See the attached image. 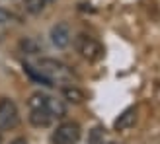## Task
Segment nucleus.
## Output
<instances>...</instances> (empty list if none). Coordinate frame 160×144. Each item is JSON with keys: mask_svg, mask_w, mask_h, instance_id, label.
<instances>
[{"mask_svg": "<svg viewBox=\"0 0 160 144\" xmlns=\"http://www.w3.org/2000/svg\"><path fill=\"white\" fill-rule=\"evenodd\" d=\"M47 98H49V94L45 92H33L29 95L28 99V109H45V103H47Z\"/></svg>", "mask_w": 160, "mask_h": 144, "instance_id": "9b49d317", "label": "nucleus"}, {"mask_svg": "<svg viewBox=\"0 0 160 144\" xmlns=\"http://www.w3.org/2000/svg\"><path fill=\"white\" fill-rule=\"evenodd\" d=\"M82 137V129L74 121H65L53 131V144H76Z\"/></svg>", "mask_w": 160, "mask_h": 144, "instance_id": "20e7f679", "label": "nucleus"}, {"mask_svg": "<svg viewBox=\"0 0 160 144\" xmlns=\"http://www.w3.org/2000/svg\"><path fill=\"white\" fill-rule=\"evenodd\" d=\"M12 22H16V16L10 10H6L4 6H0V26H6V23H12Z\"/></svg>", "mask_w": 160, "mask_h": 144, "instance_id": "2eb2a0df", "label": "nucleus"}, {"mask_svg": "<svg viewBox=\"0 0 160 144\" xmlns=\"http://www.w3.org/2000/svg\"><path fill=\"white\" fill-rule=\"evenodd\" d=\"M53 115L47 109H29V123L37 129H47L53 125Z\"/></svg>", "mask_w": 160, "mask_h": 144, "instance_id": "0eeeda50", "label": "nucleus"}, {"mask_svg": "<svg viewBox=\"0 0 160 144\" xmlns=\"http://www.w3.org/2000/svg\"><path fill=\"white\" fill-rule=\"evenodd\" d=\"M49 39H51L53 47H57V49H67L70 45V41H72V31H70L68 23H65V22L55 23L51 27V31H49Z\"/></svg>", "mask_w": 160, "mask_h": 144, "instance_id": "39448f33", "label": "nucleus"}, {"mask_svg": "<svg viewBox=\"0 0 160 144\" xmlns=\"http://www.w3.org/2000/svg\"><path fill=\"white\" fill-rule=\"evenodd\" d=\"M135 123H137V107H127L125 111H121V115L115 119L113 129L115 131H129Z\"/></svg>", "mask_w": 160, "mask_h": 144, "instance_id": "423d86ee", "label": "nucleus"}, {"mask_svg": "<svg viewBox=\"0 0 160 144\" xmlns=\"http://www.w3.org/2000/svg\"><path fill=\"white\" fill-rule=\"evenodd\" d=\"M20 125V109L10 98H0V131H12Z\"/></svg>", "mask_w": 160, "mask_h": 144, "instance_id": "7ed1b4c3", "label": "nucleus"}, {"mask_svg": "<svg viewBox=\"0 0 160 144\" xmlns=\"http://www.w3.org/2000/svg\"><path fill=\"white\" fill-rule=\"evenodd\" d=\"M62 99H67L68 103H82L86 99V94L76 86H65L62 88Z\"/></svg>", "mask_w": 160, "mask_h": 144, "instance_id": "1a4fd4ad", "label": "nucleus"}, {"mask_svg": "<svg viewBox=\"0 0 160 144\" xmlns=\"http://www.w3.org/2000/svg\"><path fill=\"white\" fill-rule=\"evenodd\" d=\"M45 109L53 115V119H65L67 117V101L61 99V98H55V95H49L45 103Z\"/></svg>", "mask_w": 160, "mask_h": 144, "instance_id": "6e6552de", "label": "nucleus"}, {"mask_svg": "<svg viewBox=\"0 0 160 144\" xmlns=\"http://www.w3.org/2000/svg\"><path fill=\"white\" fill-rule=\"evenodd\" d=\"M23 70H26L28 72V74H29V78H33V80H37V82L39 84H45V86H51V82H49V80H47L43 74H41V72H39L35 66H31V65H28V62H26V65H23Z\"/></svg>", "mask_w": 160, "mask_h": 144, "instance_id": "4468645a", "label": "nucleus"}, {"mask_svg": "<svg viewBox=\"0 0 160 144\" xmlns=\"http://www.w3.org/2000/svg\"><path fill=\"white\" fill-rule=\"evenodd\" d=\"M35 68L41 72V74L51 82V86L55 84H68V82H72V70H70L62 60L59 59H51V57H41L37 60V65Z\"/></svg>", "mask_w": 160, "mask_h": 144, "instance_id": "f257e3e1", "label": "nucleus"}, {"mask_svg": "<svg viewBox=\"0 0 160 144\" xmlns=\"http://www.w3.org/2000/svg\"><path fill=\"white\" fill-rule=\"evenodd\" d=\"M20 49L26 55H39V53L43 51V47H41V43H39L35 37H22Z\"/></svg>", "mask_w": 160, "mask_h": 144, "instance_id": "9d476101", "label": "nucleus"}, {"mask_svg": "<svg viewBox=\"0 0 160 144\" xmlns=\"http://www.w3.org/2000/svg\"><path fill=\"white\" fill-rule=\"evenodd\" d=\"M10 144H28V140L26 138H23V137H18V138H14Z\"/></svg>", "mask_w": 160, "mask_h": 144, "instance_id": "dca6fc26", "label": "nucleus"}, {"mask_svg": "<svg viewBox=\"0 0 160 144\" xmlns=\"http://www.w3.org/2000/svg\"><path fill=\"white\" fill-rule=\"evenodd\" d=\"M74 49L88 62H96L103 57V45L88 33H78L74 37Z\"/></svg>", "mask_w": 160, "mask_h": 144, "instance_id": "f03ea898", "label": "nucleus"}, {"mask_svg": "<svg viewBox=\"0 0 160 144\" xmlns=\"http://www.w3.org/2000/svg\"><path fill=\"white\" fill-rule=\"evenodd\" d=\"M2 140H4V137H2V131H0V144H2Z\"/></svg>", "mask_w": 160, "mask_h": 144, "instance_id": "f3484780", "label": "nucleus"}, {"mask_svg": "<svg viewBox=\"0 0 160 144\" xmlns=\"http://www.w3.org/2000/svg\"><path fill=\"white\" fill-rule=\"evenodd\" d=\"M47 2H49V0H23V8H26V12L35 16L43 10Z\"/></svg>", "mask_w": 160, "mask_h": 144, "instance_id": "ddd939ff", "label": "nucleus"}, {"mask_svg": "<svg viewBox=\"0 0 160 144\" xmlns=\"http://www.w3.org/2000/svg\"><path fill=\"white\" fill-rule=\"evenodd\" d=\"M88 140H90V144H106V129L103 127H94V129L90 131V134H88Z\"/></svg>", "mask_w": 160, "mask_h": 144, "instance_id": "f8f14e48", "label": "nucleus"}]
</instances>
